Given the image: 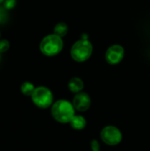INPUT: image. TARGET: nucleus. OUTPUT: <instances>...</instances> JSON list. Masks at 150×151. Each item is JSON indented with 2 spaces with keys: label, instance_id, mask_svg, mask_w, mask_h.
<instances>
[{
  "label": "nucleus",
  "instance_id": "obj_12",
  "mask_svg": "<svg viewBox=\"0 0 150 151\" xmlns=\"http://www.w3.org/2000/svg\"><path fill=\"white\" fill-rule=\"evenodd\" d=\"M9 47H10V44H9V42L7 40L4 39V40L0 41V53L7 51Z\"/></svg>",
  "mask_w": 150,
  "mask_h": 151
},
{
  "label": "nucleus",
  "instance_id": "obj_3",
  "mask_svg": "<svg viewBox=\"0 0 150 151\" xmlns=\"http://www.w3.org/2000/svg\"><path fill=\"white\" fill-rule=\"evenodd\" d=\"M93 52L92 43L87 37H82L75 42L71 49V57L77 62H84L88 60Z\"/></svg>",
  "mask_w": 150,
  "mask_h": 151
},
{
  "label": "nucleus",
  "instance_id": "obj_2",
  "mask_svg": "<svg viewBox=\"0 0 150 151\" xmlns=\"http://www.w3.org/2000/svg\"><path fill=\"white\" fill-rule=\"evenodd\" d=\"M63 46L64 42L62 37L52 34L48 35L42 40L40 43V50L43 55L47 57H53L60 53Z\"/></svg>",
  "mask_w": 150,
  "mask_h": 151
},
{
  "label": "nucleus",
  "instance_id": "obj_1",
  "mask_svg": "<svg viewBox=\"0 0 150 151\" xmlns=\"http://www.w3.org/2000/svg\"><path fill=\"white\" fill-rule=\"evenodd\" d=\"M75 111L72 103L65 99L57 100L51 106V115L53 119L62 124L70 123L75 115Z\"/></svg>",
  "mask_w": 150,
  "mask_h": 151
},
{
  "label": "nucleus",
  "instance_id": "obj_11",
  "mask_svg": "<svg viewBox=\"0 0 150 151\" xmlns=\"http://www.w3.org/2000/svg\"><path fill=\"white\" fill-rule=\"evenodd\" d=\"M34 89H35V88H34V84L29 81L23 82L20 87V90H21L22 94L25 96H31L33 95Z\"/></svg>",
  "mask_w": 150,
  "mask_h": 151
},
{
  "label": "nucleus",
  "instance_id": "obj_14",
  "mask_svg": "<svg viewBox=\"0 0 150 151\" xmlns=\"http://www.w3.org/2000/svg\"><path fill=\"white\" fill-rule=\"evenodd\" d=\"M16 5V0H4V6L5 9H12Z\"/></svg>",
  "mask_w": 150,
  "mask_h": 151
},
{
  "label": "nucleus",
  "instance_id": "obj_7",
  "mask_svg": "<svg viewBox=\"0 0 150 151\" xmlns=\"http://www.w3.org/2000/svg\"><path fill=\"white\" fill-rule=\"evenodd\" d=\"M72 104L76 111L83 112L88 111L91 106V98L86 92H80L76 94L72 99Z\"/></svg>",
  "mask_w": 150,
  "mask_h": 151
},
{
  "label": "nucleus",
  "instance_id": "obj_8",
  "mask_svg": "<svg viewBox=\"0 0 150 151\" xmlns=\"http://www.w3.org/2000/svg\"><path fill=\"white\" fill-rule=\"evenodd\" d=\"M83 88H84V82L79 77H73L68 82L69 90L74 94H78V93L81 92Z\"/></svg>",
  "mask_w": 150,
  "mask_h": 151
},
{
  "label": "nucleus",
  "instance_id": "obj_16",
  "mask_svg": "<svg viewBox=\"0 0 150 151\" xmlns=\"http://www.w3.org/2000/svg\"><path fill=\"white\" fill-rule=\"evenodd\" d=\"M4 1V0H0V4H1V3H3Z\"/></svg>",
  "mask_w": 150,
  "mask_h": 151
},
{
  "label": "nucleus",
  "instance_id": "obj_4",
  "mask_svg": "<svg viewBox=\"0 0 150 151\" xmlns=\"http://www.w3.org/2000/svg\"><path fill=\"white\" fill-rule=\"evenodd\" d=\"M31 98L33 103L41 109H47L53 104L52 92L46 87L35 88Z\"/></svg>",
  "mask_w": 150,
  "mask_h": 151
},
{
  "label": "nucleus",
  "instance_id": "obj_10",
  "mask_svg": "<svg viewBox=\"0 0 150 151\" xmlns=\"http://www.w3.org/2000/svg\"><path fill=\"white\" fill-rule=\"evenodd\" d=\"M67 32H68V26L65 22H59L54 27V34L60 37L65 36Z\"/></svg>",
  "mask_w": 150,
  "mask_h": 151
},
{
  "label": "nucleus",
  "instance_id": "obj_6",
  "mask_svg": "<svg viewBox=\"0 0 150 151\" xmlns=\"http://www.w3.org/2000/svg\"><path fill=\"white\" fill-rule=\"evenodd\" d=\"M125 56V50L119 44H114L108 48L105 52V59L110 65L119 64Z\"/></svg>",
  "mask_w": 150,
  "mask_h": 151
},
{
  "label": "nucleus",
  "instance_id": "obj_13",
  "mask_svg": "<svg viewBox=\"0 0 150 151\" xmlns=\"http://www.w3.org/2000/svg\"><path fill=\"white\" fill-rule=\"evenodd\" d=\"M7 9L4 8V6H0V23H3L7 19Z\"/></svg>",
  "mask_w": 150,
  "mask_h": 151
},
{
  "label": "nucleus",
  "instance_id": "obj_15",
  "mask_svg": "<svg viewBox=\"0 0 150 151\" xmlns=\"http://www.w3.org/2000/svg\"><path fill=\"white\" fill-rule=\"evenodd\" d=\"M91 150H92V151L101 150V148H100V145H99L98 141H96V140H93V141L91 142Z\"/></svg>",
  "mask_w": 150,
  "mask_h": 151
},
{
  "label": "nucleus",
  "instance_id": "obj_9",
  "mask_svg": "<svg viewBox=\"0 0 150 151\" xmlns=\"http://www.w3.org/2000/svg\"><path fill=\"white\" fill-rule=\"evenodd\" d=\"M69 124L75 130H83L87 126V120L81 115H74Z\"/></svg>",
  "mask_w": 150,
  "mask_h": 151
},
{
  "label": "nucleus",
  "instance_id": "obj_5",
  "mask_svg": "<svg viewBox=\"0 0 150 151\" xmlns=\"http://www.w3.org/2000/svg\"><path fill=\"white\" fill-rule=\"evenodd\" d=\"M101 140L109 146L118 145L123 139L121 131L114 126H107L103 127L100 134Z\"/></svg>",
  "mask_w": 150,
  "mask_h": 151
}]
</instances>
